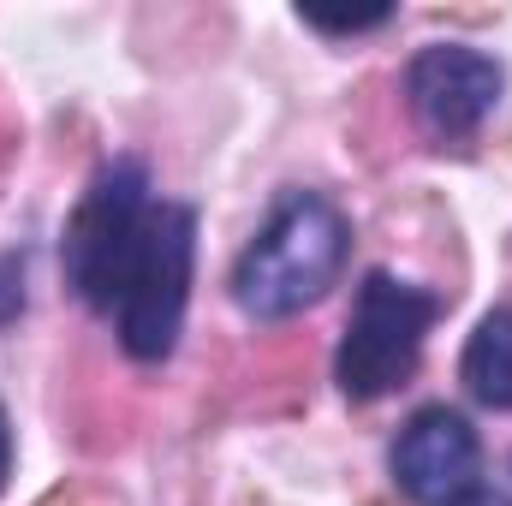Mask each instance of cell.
I'll return each mask as SVG.
<instances>
[{
    "instance_id": "cell-1",
    "label": "cell",
    "mask_w": 512,
    "mask_h": 506,
    "mask_svg": "<svg viewBox=\"0 0 512 506\" xmlns=\"http://www.w3.org/2000/svg\"><path fill=\"white\" fill-rule=\"evenodd\" d=\"M352 227L322 191H286L233 262V298L256 322H286L310 310L346 268Z\"/></svg>"
},
{
    "instance_id": "cell-2",
    "label": "cell",
    "mask_w": 512,
    "mask_h": 506,
    "mask_svg": "<svg viewBox=\"0 0 512 506\" xmlns=\"http://www.w3.org/2000/svg\"><path fill=\"white\" fill-rule=\"evenodd\" d=\"M191 262H197V215L185 203H149L108 298L114 334L137 364L173 358L191 304Z\"/></svg>"
},
{
    "instance_id": "cell-3",
    "label": "cell",
    "mask_w": 512,
    "mask_h": 506,
    "mask_svg": "<svg viewBox=\"0 0 512 506\" xmlns=\"http://www.w3.org/2000/svg\"><path fill=\"white\" fill-rule=\"evenodd\" d=\"M435 322H441V298L429 286H411V280H393L387 268H370L358 286L340 358H334L340 393L370 405L393 387H405L417 376V358H423V340Z\"/></svg>"
},
{
    "instance_id": "cell-4",
    "label": "cell",
    "mask_w": 512,
    "mask_h": 506,
    "mask_svg": "<svg viewBox=\"0 0 512 506\" xmlns=\"http://www.w3.org/2000/svg\"><path fill=\"white\" fill-rule=\"evenodd\" d=\"M149 203H155V197H149L143 161H108V167L90 179V191H84V203L72 209V221H66V280H72V292H78L90 310H102V316H108V292H114L120 256H126V245L137 239Z\"/></svg>"
},
{
    "instance_id": "cell-5",
    "label": "cell",
    "mask_w": 512,
    "mask_h": 506,
    "mask_svg": "<svg viewBox=\"0 0 512 506\" xmlns=\"http://www.w3.org/2000/svg\"><path fill=\"white\" fill-rule=\"evenodd\" d=\"M507 90V72L495 54L483 48H465V42H435L423 48L411 66H405V96H411V114L423 120V131L459 143L495 114Z\"/></svg>"
},
{
    "instance_id": "cell-6",
    "label": "cell",
    "mask_w": 512,
    "mask_h": 506,
    "mask_svg": "<svg viewBox=\"0 0 512 506\" xmlns=\"http://www.w3.org/2000/svg\"><path fill=\"white\" fill-rule=\"evenodd\" d=\"M387 465H393V483L405 489V501L453 506V501H465L477 489V477H483V441H477V429L459 411L423 405L399 429Z\"/></svg>"
},
{
    "instance_id": "cell-7",
    "label": "cell",
    "mask_w": 512,
    "mask_h": 506,
    "mask_svg": "<svg viewBox=\"0 0 512 506\" xmlns=\"http://www.w3.org/2000/svg\"><path fill=\"white\" fill-rule=\"evenodd\" d=\"M465 387L471 399L495 405V411H512V304L489 310L477 322V334L465 340Z\"/></svg>"
},
{
    "instance_id": "cell-8",
    "label": "cell",
    "mask_w": 512,
    "mask_h": 506,
    "mask_svg": "<svg viewBox=\"0 0 512 506\" xmlns=\"http://www.w3.org/2000/svg\"><path fill=\"white\" fill-rule=\"evenodd\" d=\"M393 12L387 6H370V12H304V24H316V30H376V24H387Z\"/></svg>"
},
{
    "instance_id": "cell-9",
    "label": "cell",
    "mask_w": 512,
    "mask_h": 506,
    "mask_svg": "<svg viewBox=\"0 0 512 506\" xmlns=\"http://www.w3.org/2000/svg\"><path fill=\"white\" fill-rule=\"evenodd\" d=\"M6 477H12V423L0 411V489H6Z\"/></svg>"
},
{
    "instance_id": "cell-10",
    "label": "cell",
    "mask_w": 512,
    "mask_h": 506,
    "mask_svg": "<svg viewBox=\"0 0 512 506\" xmlns=\"http://www.w3.org/2000/svg\"><path fill=\"white\" fill-rule=\"evenodd\" d=\"M453 506H512V501H507V495H495V489H483V483H477V489H471L465 501H453Z\"/></svg>"
}]
</instances>
